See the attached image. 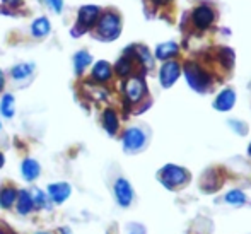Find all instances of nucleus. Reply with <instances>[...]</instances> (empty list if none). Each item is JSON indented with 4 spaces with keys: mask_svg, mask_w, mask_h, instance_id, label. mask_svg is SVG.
<instances>
[{
    "mask_svg": "<svg viewBox=\"0 0 251 234\" xmlns=\"http://www.w3.org/2000/svg\"><path fill=\"white\" fill-rule=\"evenodd\" d=\"M0 113H2L5 118H12L14 113H16V101H14L12 94H3L0 99Z\"/></svg>",
    "mask_w": 251,
    "mask_h": 234,
    "instance_id": "21",
    "label": "nucleus"
},
{
    "mask_svg": "<svg viewBox=\"0 0 251 234\" xmlns=\"http://www.w3.org/2000/svg\"><path fill=\"white\" fill-rule=\"evenodd\" d=\"M3 164H5V157H3V154L0 152V168H3Z\"/></svg>",
    "mask_w": 251,
    "mask_h": 234,
    "instance_id": "34",
    "label": "nucleus"
},
{
    "mask_svg": "<svg viewBox=\"0 0 251 234\" xmlns=\"http://www.w3.org/2000/svg\"><path fill=\"white\" fill-rule=\"evenodd\" d=\"M33 202H34V207L38 208H43V207H48V195L45 193L43 190H40V188H36V190H33Z\"/></svg>",
    "mask_w": 251,
    "mask_h": 234,
    "instance_id": "24",
    "label": "nucleus"
},
{
    "mask_svg": "<svg viewBox=\"0 0 251 234\" xmlns=\"http://www.w3.org/2000/svg\"><path fill=\"white\" fill-rule=\"evenodd\" d=\"M159 180L166 188L173 190V188L183 186L185 183H188L190 175L185 168L176 164H166L164 168L161 169V175H159Z\"/></svg>",
    "mask_w": 251,
    "mask_h": 234,
    "instance_id": "2",
    "label": "nucleus"
},
{
    "mask_svg": "<svg viewBox=\"0 0 251 234\" xmlns=\"http://www.w3.org/2000/svg\"><path fill=\"white\" fill-rule=\"evenodd\" d=\"M36 234H51V233H47V231H40V233H36Z\"/></svg>",
    "mask_w": 251,
    "mask_h": 234,
    "instance_id": "36",
    "label": "nucleus"
},
{
    "mask_svg": "<svg viewBox=\"0 0 251 234\" xmlns=\"http://www.w3.org/2000/svg\"><path fill=\"white\" fill-rule=\"evenodd\" d=\"M236 103V94L232 89H224L221 94L215 98L214 101V108L217 109V111H229V109L234 106Z\"/></svg>",
    "mask_w": 251,
    "mask_h": 234,
    "instance_id": "13",
    "label": "nucleus"
},
{
    "mask_svg": "<svg viewBox=\"0 0 251 234\" xmlns=\"http://www.w3.org/2000/svg\"><path fill=\"white\" fill-rule=\"evenodd\" d=\"M185 77H186V82L190 84V87L195 89L197 93H205L212 84V77L200 65H197V63H186Z\"/></svg>",
    "mask_w": 251,
    "mask_h": 234,
    "instance_id": "3",
    "label": "nucleus"
},
{
    "mask_svg": "<svg viewBox=\"0 0 251 234\" xmlns=\"http://www.w3.org/2000/svg\"><path fill=\"white\" fill-rule=\"evenodd\" d=\"M229 125L234 129L236 133H239V135H246L248 133V127H246V123H241L238 122V120H229Z\"/></svg>",
    "mask_w": 251,
    "mask_h": 234,
    "instance_id": "27",
    "label": "nucleus"
},
{
    "mask_svg": "<svg viewBox=\"0 0 251 234\" xmlns=\"http://www.w3.org/2000/svg\"><path fill=\"white\" fill-rule=\"evenodd\" d=\"M226 202L231 205H243L246 202V195L241 190H231L226 193Z\"/></svg>",
    "mask_w": 251,
    "mask_h": 234,
    "instance_id": "23",
    "label": "nucleus"
},
{
    "mask_svg": "<svg viewBox=\"0 0 251 234\" xmlns=\"http://www.w3.org/2000/svg\"><path fill=\"white\" fill-rule=\"evenodd\" d=\"M116 74H118L120 77H128L130 74H132V69H133V63H132V56H130V53L126 52L125 55L122 56V58L116 62Z\"/></svg>",
    "mask_w": 251,
    "mask_h": 234,
    "instance_id": "19",
    "label": "nucleus"
},
{
    "mask_svg": "<svg viewBox=\"0 0 251 234\" xmlns=\"http://www.w3.org/2000/svg\"><path fill=\"white\" fill-rule=\"evenodd\" d=\"M179 72H181V69H179L178 62H166L159 72V80H161L162 87H171L178 80Z\"/></svg>",
    "mask_w": 251,
    "mask_h": 234,
    "instance_id": "9",
    "label": "nucleus"
},
{
    "mask_svg": "<svg viewBox=\"0 0 251 234\" xmlns=\"http://www.w3.org/2000/svg\"><path fill=\"white\" fill-rule=\"evenodd\" d=\"M113 190H115V198H116V202H118L120 207H128V205L132 204V200H133V188L128 183V180L118 178L115 182V186H113Z\"/></svg>",
    "mask_w": 251,
    "mask_h": 234,
    "instance_id": "7",
    "label": "nucleus"
},
{
    "mask_svg": "<svg viewBox=\"0 0 251 234\" xmlns=\"http://www.w3.org/2000/svg\"><path fill=\"white\" fill-rule=\"evenodd\" d=\"M3 86H5V77H3V72L0 70V93H2Z\"/></svg>",
    "mask_w": 251,
    "mask_h": 234,
    "instance_id": "32",
    "label": "nucleus"
},
{
    "mask_svg": "<svg viewBox=\"0 0 251 234\" xmlns=\"http://www.w3.org/2000/svg\"><path fill=\"white\" fill-rule=\"evenodd\" d=\"M17 191L19 190H16L14 186L0 188V208H3V210L12 208L17 200Z\"/></svg>",
    "mask_w": 251,
    "mask_h": 234,
    "instance_id": "16",
    "label": "nucleus"
},
{
    "mask_svg": "<svg viewBox=\"0 0 251 234\" xmlns=\"http://www.w3.org/2000/svg\"><path fill=\"white\" fill-rule=\"evenodd\" d=\"M146 145V133L137 127L128 129L123 133V149L126 152H137Z\"/></svg>",
    "mask_w": 251,
    "mask_h": 234,
    "instance_id": "6",
    "label": "nucleus"
},
{
    "mask_svg": "<svg viewBox=\"0 0 251 234\" xmlns=\"http://www.w3.org/2000/svg\"><path fill=\"white\" fill-rule=\"evenodd\" d=\"M48 198L56 205H62L63 202H67L72 195V186L67 182H58V183H51L47 188Z\"/></svg>",
    "mask_w": 251,
    "mask_h": 234,
    "instance_id": "8",
    "label": "nucleus"
},
{
    "mask_svg": "<svg viewBox=\"0 0 251 234\" xmlns=\"http://www.w3.org/2000/svg\"><path fill=\"white\" fill-rule=\"evenodd\" d=\"M126 233H128V234H147L146 228H144L142 224H137V222H132V224H128V228H126Z\"/></svg>",
    "mask_w": 251,
    "mask_h": 234,
    "instance_id": "28",
    "label": "nucleus"
},
{
    "mask_svg": "<svg viewBox=\"0 0 251 234\" xmlns=\"http://www.w3.org/2000/svg\"><path fill=\"white\" fill-rule=\"evenodd\" d=\"M21 175H23V178L26 180V182H34V180L40 178L41 175V166L40 162L36 161V159L33 157H26L23 161V164H21Z\"/></svg>",
    "mask_w": 251,
    "mask_h": 234,
    "instance_id": "10",
    "label": "nucleus"
},
{
    "mask_svg": "<svg viewBox=\"0 0 251 234\" xmlns=\"http://www.w3.org/2000/svg\"><path fill=\"white\" fill-rule=\"evenodd\" d=\"M50 27H51L50 21H48L47 17H38V19L33 23V26H31V33H33V36H36V38H43L50 33Z\"/></svg>",
    "mask_w": 251,
    "mask_h": 234,
    "instance_id": "20",
    "label": "nucleus"
},
{
    "mask_svg": "<svg viewBox=\"0 0 251 234\" xmlns=\"http://www.w3.org/2000/svg\"><path fill=\"white\" fill-rule=\"evenodd\" d=\"M47 2H48V5H50L56 14L62 12V9H63V0H47Z\"/></svg>",
    "mask_w": 251,
    "mask_h": 234,
    "instance_id": "29",
    "label": "nucleus"
},
{
    "mask_svg": "<svg viewBox=\"0 0 251 234\" xmlns=\"http://www.w3.org/2000/svg\"><path fill=\"white\" fill-rule=\"evenodd\" d=\"M135 55L139 56V60L144 63V65L147 67V69H151L152 65H154V62H152V56H151V53H149V50L147 48H144V47H135Z\"/></svg>",
    "mask_w": 251,
    "mask_h": 234,
    "instance_id": "25",
    "label": "nucleus"
},
{
    "mask_svg": "<svg viewBox=\"0 0 251 234\" xmlns=\"http://www.w3.org/2000/svg\"><path fill=\"white\" fill-rule=\"evenodd\" d=\"M113 76V70H111V65L104 60H100L96 65L93 67V79L96 82H108Z\"/></svg>",
    "mask_w": 251,
    "mask_h": 234,
    "instance_id": "14",
    "label": "nucleus"
},
{
    "mask_svg": "<svg viewBox=\"0 0 251 234\" xmlns=\"http://www.w3.org/2000/svg\"><path fill=\"white\" fill-rule=\"evenodd\" d=\"M152 2H155V3H166V2H169V0H152Z\"/></svg>",
    "mask_w": 251,
    "mask_h": 234,
    "instance_id": "35",
    "label": "nucleus"
},
{
    "mask_svg": "<svg viewBox=\"0 0 251 234\" xmlns=\"http://www.w3.org/2000/svg\"><path fill=\"white\" fill-rule=\"evenodd\" d=\"M102 127H104V130L108 132V135H115V133L118 132L120 122H118V115H116L115 109H111V108L104 109V113H102Z\"/></svg>",
    "mask_w": 251,
    "mask_h": 234,
    "instance_id": "15",
    "label": "nucleus"
},
{
    "mask_svg": "<svg viewBox=\"0 0 251 234\" xmlns=\"http://www.w3.org/2000/svg\"><path fill=\"white\" fill-rule=\"evenodd\" d=\"M0 129H2V122H0Z\"/></svg>",
    "mask_w": 251,
    "mask_h": 234,
    "instance_id": "38",
    "label": "nucleus"
},
{
    "mask_svg": "<svg viewBox=\"0 0 251 234\" xmlns=\"http://www.w3.org/2000/svg\"><path fill=\"white\" fill-rule=\"evenodd\" d=\"M122 33V19L115 12H104L96 24V36L101 41H113Z\"/></svg>",
    "mask_w": 251,
    "mask_h": 234,
    "instance_id": "1",
    "label": "nucleus"
},
{
    "mask_svg": "<svg viewBox=\"0 0 251 234\" xmlns=\"http://www.w3.org/2000/svg\"><path fill=\"white\" fill-rule=\"evenodd\" d=\"M33 70H34L33 63H19V65L12 67L10 74H12V77L16 80H24V79H27L31 74H33Z\"/></svg>",
    "mask_w": 251,
    "mask_h": 234,
    "instance_id": "22",
    "label": "nucleus"
},
{
    "mask_svg": "<svg viewBox=\"0 0 251 234\" xmlns=\"http://www.w3.org/2000/svg\"><path fill=\"white\" fill-rule=\"evenodd\" d=\"M212 21H214V10H212L210 7H207V5L197 7L195 12H193V23H195L197 27L205 29V27L210 26Z\"/></svg>",
    "mask_w": 251,
    "mask_h": 234,
    "instance_id": "11",
    "label": "nucleus"
},
{
    "mask_svg": "<svg viewBox=\"0 0 251 234\" xmlns=\"http://www.w3.org/2000/svg\"><path fill=\"white\" fill-rule=\"evenodd\" d=\"M221 60H222V63H224V67H229V69H231L232 63H234V53H232V50H227V48L222 50Z\"/></svg>",
    "mask_w": 251,
    "mask_h": 234,
    "instance_id": "26",
    "label": "nucleus"
},
{
    "mask_svg": "<svg viewBox=\"0 0 251 234\" xmlns=\"http://www.w3.org/2000/svg\"><path fill=\"white\" fill-rule=\"evenodd\" d=\"M16 207H17V212H19L21 215H26L33 210L34 202H33V195H31L29 190H19L17 191Z\"/></svg>",
    "mask_w": 251,
    "mask_h": 234,
    "instance_id": "12",
    "label": "nucleus"
},
{
    "mask_svg": "<svg viewBox=\"0 0 251 234\" xmlns=\"http://www.w3.org/2000/svg\"><path fill=\"white\" fill-rule=\"evenodd\" d=\"M91 62H93V56H91L89 52H86V50L77 52L74 55V70H75L77 76H82L84 70L91 65Z\"/></svg>",
    "mask_w": 251,
    "mask_h": 234,
    "instance_id": "17",
    "label": "nucleus"
},
{
    "mask_svg": "<svg viewBox=\"0 0 251 234\" xmlns=\"http://www.w3.org/2000/svg\"><path fill=\"white\" fill-rule=\"evenodd\" d=\"M123 93H125V98L128 103H139L146 96L147 86L142 77H130L123 86Z\"/></svg>",
    "mask_w": 251,
    "mask_h": 234,
    "instance_id": "5",
    "label": "nucleus"
},
{
    "mask_svg": "<svg viewBox=\"0 0 251 234\" xmlns=\"http://www.w3.org/2000/svg\"><path fill=\"white\" fill-rule=\"evenodd\" d=\"M176 53H178V45L173 43V41L161 43L155 48V56H157L159 60H168V58H171V56H175Z\"/></svg>",
    "mask_w": 251,
    "mask_h": 234,
    "instance_id": "18",
    "label": "nucleus"
},
{
    "mask_svg": "<svg viewBox=\"0 0 251 234\" xmlns=\"http://www.w3.org/2000/svg\"><path fill=\"white\" fill-rule=\"evenodd\" d=\"M248 152H250V156H251V144H250V149H248Z\"/></svg>",
    "mask_w": 251,
    "mask_h": 234,
    "instance_id": "37",
    "label": "nucleus"
},
{
    "mask_svg": "<svg viewBox=\"0 0 251 234\" xmlns=\"http://www.w3.org/2000/svg\"><path fill=\"white\" fill-rule=\"evenodd\" d=\"M60 234H72L70 228H60Z\"/></svg>",
    "mask_w": 251,
    "mask_h": 234,
    "instance_id": "33",
    "label": "nucleus"
},
{
    "mask_svg": "<svg viewBox=\"0 0 251 234\" xmlns=\"http://www.w3.org/2000/svg\"><path fill=\"white\" fill-rule=\"evenodd\" d=\"M100 17V7L98 5H84L79 9V16H77V24L72 29V36H80V34L87 33L94 24L98 23Z\"/></svg>",
    "mask_w": 251,
    "mask_h": 234,
    "instance_id": "4",
    "label": "nucleus"
},
{
    "mask_svg": "<svg viewBox=\"0 0 251 234\" xmlns=\"http://www.w3.org/2000/svg\"><path fill=\"white\" fill-rule=\"evenodd\" d=\"M5 5H9V7H17L21 3V0H2Z\"/></svg>",
    "mask_w": 251,
    "mask_h": 234,
    "instance_id": "31",
    "label": "nucleus"
},
{
    "mask_svg": "<svg viewBox=\"0 0 251 234\" xmlns=\"http://www.w3.org/2000/svg\"><path fill=\"white\" fill-rule=\"evenodd\" d=\"M0 234H17L16 231H14L10 226H7V224H2L0 226Z\"/></svg>",
    "mask_w": 251,
    "mask_h": 234,
    "instance_id": "30",
    "label": "nucleus"
}]
</instances>
